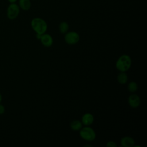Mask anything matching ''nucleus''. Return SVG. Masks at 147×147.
I'll list each match as a JSON object with an SVG mask.
<instances>
[{
  "mask_svg": "<svg viewBox=\"0 0 147 147\" xmlns=\"http://www.w3.org/2000/svg\"><path fill=\"white\" fill-rule=\"evenodd\" d=\"M2 95H1V94L0 93V103L1 102V101H2Z\"/></svg>",
  "mask_w": 147,
  "mask_h": 147,
  "instance_id": "nucleus-19",
  "label": "nucleus"
},
{
  "mask_svg": "<svg viewBox=\"0 0 147 147\" xmlns=\"http://www.w3.org/2000/svg\"><path fill=\"white\" fill-rule=\"evenodd\" d=\"M18 6L23 10H28L31 7L30 0H18Z\"/></svg>",
  "mask_w": 147,
  "mask_h": 147,
  "instance_id": "nucleus-10",
  "label": "nucleus"
},
{
  "mask_svg": "<svg viewBox=\"0 0 147 147\" xmlns=\"http://www.w3.org/2000/svg\"><path fill=\"white\" fill-rule=\"evenodd\" d=\"M20 8L16 3H10L7 8V17L9 20H14L19 15Z\"/></svg>",
  "mask_w": 147,
  "mask_h": 147,
  "instance_id": "nucleus-4",
  "label": "nucleus"
},
{
  "mask_svg": "<svg viewBox=\"0 0 147 147\" xmlns=\"http://www.w3.org/2000/svg\"><path fill=\"white\" fill-rule=\"evenodd\" d=\"M134 139L129 136H126L121 138V144L123 147H132L134 146Z\"/></svg>",
  "mask_w": 147,
  "mask_h": 147,
  "instance_id": "nucleus-8",
  "label": "nucleus"
},
{
  "mask_svg": "<svg viewBox=\"0 0 147 147\" xmlns=\"http://www.w3.org/2000/svg\"><path fill=\"white\" fill-rule=\"evenodd\" d=\"M138 89V85L135 82H130L128 84V90L130 92H134Z\"/></svg>",
  "mask_w": 147,
  "mask_h": 147,
  "instance_id": "nucleus-14",
  "label": "nucleus"
},
{
  "mask_svg": "<svg viewBox=\"0 0 147 147\" xmlns=\"http://www.w3.org/2000/svg\"><path fill=\"white\" fill-rule=\"evenodd\" d=\"M59 29L60 32L63 33H66L69 29V25L67 22L63 21L59 25Z\"/></svg>",
  "mask_w": 147,
  "mask_h": 147,
  "instance_id": "nucleus-13",
  "label": "nucleus"
},
{
  "mask_svg": "<svg viewBox=\"0 0 147 147\" xmlns=\"http://www.w3.org/2000/svg\"><path fill=\"white\" fill-rule=\"evenodd\" d=\"M70 127L72 130L78 131L82 128V123L78 120H74L70 123Z\"/></svg>",
  "mask_w": 147,
  "mask_h": 147,
  "instance_id": "nucleus-11",
  "label": "nucleus"
},
{
  "mask_svg": "<svg viewBox=\"0 0 147 147\" xmlns=\"http://www.w3.org/2000/svg\"><path fill=\"white\" fill-rule=\"evenodd\" d=\"M117 80L119 83L121 84H124L127 82V75L125 72H121V73H119L117 76Z\"/></svg>",
  "mask_w": 147,
  "mask_h": 147,
  "instance_id": "nucleus-12",
  "label": "nucleus"
},
{
  "mask_svg": "<svg viewBox=\"0 0 147 147\" xmlns=\"http://www.w3.org/2000/svg\"><path fill=\"white\" fill-rule=\"evenodd\" d=\"M141 99L139 96L137 94H133L130 95L128 98V103L130 107L133 108L138 107L140 104Z\"/></svg>",
  "mask_w": 147,
  "mask_h": 147,
  "instance_id": "nucleus-6",
  "label": "nucleus"
},
{
  "mask_svg": "<svg viewBox=\"0 0 147 147\" xmlns=\"http://www.w3.org/2000/svg\"><path fill=\"white\" fill-rule=\"evenodd\" d=\"M131 65V60L127 55L121 56L116 62V68L121 72H126L130 68Z\"/></svg>",
  "mask_w": 147,
  "mask_h": 147,
  "instance_id": "nucleus-2",
  "label": "nucleus"
},
{
  "mask_svg": "<svg viewBox=\"0 0 147 147\" xmlns=\"http://www.w3.org/2000/svg\"><path fill=\"white\" fill-rule=\"evenodd\" d=\"M8 2L10 3H16L17 0H7Z\"/></svg>",
  "mask_w": 147,
  "mask_h": 147,
  "instance_id": "nucleus-18",
  "label": "nucleus"
},
{
  "mask_svg": "<svg viewBox=\"0 0 147 147\" xmlns=\"http://www.w3.org/2000/svg\"><path fill=\"white\" fill-rule=\"evenodd\" d=\"M79 35L76 32H69L66 33L64 40L65 42L68 44H76L79 40Z\"/></svg>",
  "mask_w": 147,
  "mask_h": 147,
  "instance_id": "nucleus-5",
  "label": "nucleus"
},
{
  "mask_svg": "<svg viewBox=\"0 0 147 147\" xmlns=\"http://www.w3.org/2000/svg\"><path fill=\"white\" fill-rule=\"evenodd\" d=\"M94 117L90 113L84 114L82 118V124L86 126H89L93 123Z\"/></svg>",
  "mask_w": 147,
  "mask_h": 147,
  "instance_id": "nucleus-9",
  "label": "nucleus"
},
{
  "mask_svg": "<svg viewBox=\"0 0 147 147\" xmlns=\"http://www.w3.org/2000/svg\"><path fill=\"white\" fill-rule=\"evenodd\" d=\"M80 136L83 139L88 141H92L94 140L96 137L95 131L88 126L80 130Z\"/></svg>",
  "mask_w": 147,
  "mask_h": 147,
  "instance_id": "nucleus-3",
  "label": "nucleus"
},
{
  "mask_svg": "<svg viewBox=\"0 0 147 147\" xmlns=\"http://www.w3.org/2000/svg\"><path fill=\"white\" fill-rule=\"evenodd\" d=\"M5 107L3 106V105L0 104V115L3 114L5 113Z\"/></svg>",
  "mask_w": 147,
  "mask_h": 147,
  "instance_id": "nucleus-16",
  "label": "nucleus"
},
{
  "mask_svg": "<svg viewBox=\"0 0 147 147\" xmlns=\"http://www.w3.org/2000/svg\"><path fill=\"white\" fill-rule=\"evenodd\" d=\"M41 36H42V34H41L36 33V38H37L38 40H40L41 38Z\"/></svg>",
  "mask_w": 147,
  "mask_h": 147,
  "instance_id": "nucleus-17",
  "label": "nucleus"
},
{
  "mask_svg": "<svg viewBox=\"0 0 147 147\" xmlns=\"http://www.w3.org/2000/svg\"><path fill=\"white\" fill-rule=\"evenodd\" d=\"M106 146L107 147H117V144L114 142V141H109L107 144H106Z\"/></svg>",
  "mask_w": 147,
  "mask_h": 147,
  "instance_id": "nucleus-15",
  "label": "nucleus"
},
{
  "mask_svg": "<svg viewBox=\"0 0 147 147\" xmlns=\"http://www.w3.org/2000/svg\"><path fill=\"white\" fill-rule=\"evenodd\" d=\"M40 40L42 44L46 47H49L53 44V38L49 34H42Z\"/></svg>",
  "mask_w": 147,
  "mask_h": 147,
  "instance_id": "nucleus-7",
  "label": "nucleus"
},
{
  "mask_svg": "<svg viewBox=\"0 0 147 147\" xmlns=\"http://www.w3.org/2000/svg\"><path fill=\"white\" fill-rule=\"evenodd\" d=\"M31 26L33 30L38 34H42L47 30L48 25L46 21L41 18L36 17L31 21Z\"/></svg>",
  "mask_w": 147,
  "mask_h": 147,
  "instance_id": "nucleus-1",
  "label": "nucleus"
}]
</instances>
